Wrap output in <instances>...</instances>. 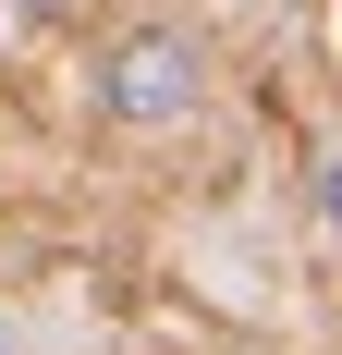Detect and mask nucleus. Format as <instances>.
Segmentation results:
<instances>
[{"mask_svg": "<svg viewBox=\"0 0 342 355\" xmlns=\"http://www.w3.org/2000/svg\"><path fill=\"white\" fill-rule=\"evenodd\" d=\"M196 73H208V49H196L183 25H135V37L98 62V110L123 123V135H159V123L196 110Z\"/></svg>", "mask_w": 342, "mask_h": 355, "instance_id": "f257e3e1", "label": "nucleus"}, {"mask_svg": "<svg viewBox=\"0 0 342 355\" xmlns=\"http://www.w3.org/2000/svg\"><path fill=\"white\" fill-rule=\"evenodd\" d=\"M12 12H62V0H12Z\"/></svg>", "mask_w": 342, "mask_h": 355, "instance_id": "f03ea898", "label": "nucleus"}]
</instances>
